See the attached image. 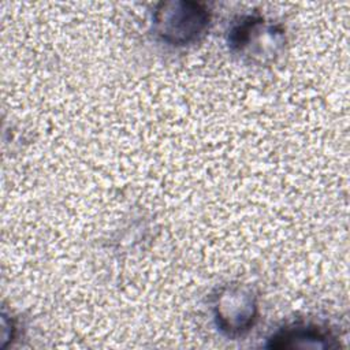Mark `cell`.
I'll use <instances>...</instances> for the list:
<instances>
[{
  "mask_svg": "<svg viewBox=\"0 0 350 350\" xmlns=\"http://www.w3.org/2000/svg\"><path fill=\"white\" fill-rule=\"evenodd\" d=\"M227 44L242 60L262 66L280 56L286 45V31L280 23L258 14H247L231 25Z\"/></svg>",
  "mask_w": 350,
  "mask_h": 350,
  "instance_id": "obj_1",
  "label": "cell"
},
{
  "mask_svg": "<svg viewBox=\"0 0 350 350\" xmlns=\"http://www.w3.org/2000/svg\"><path fill=\"white\" fill-rule=\"evenodd\" d=\"M211 22L212 12L200 1H161L152 12L154 34L172 46H186L200 41L209 30Z\"/></svg>",
  "mask_w": 350,
  "mask_h": 350,
  "instance_id": "obj_2",
  "label": "cell"
},
{
  "mask_svg": "<svg viewBox=\"0 0 350 350\" xmlns=\"http://www.w3.org/2000/svg\"><path fill=\"white\" fill-rule=\"evenodd\" d=\"M211 304L215 325L227 338L243 336L258 320V297L249 284H223L212 294Z\"/></svg>",
  "mask_w": 350,
  "mask_h": 350,
  "instance_id": "obj_3",
  "label": "cell"
},
{
  "mask_svg": "<svg viewBox=\"0 0 350 350\" xmlns=\"http://www.w3.org/2000/svg\"><path fill=\"white\" fill-rule=\"evenodd\" d=\"M338 346L339 342L327 327L304 320L278 328L267 338L265 343V347L275 350L332 349Z\"/></svg>",
  "mask_w": 350,
  "mask_h": 350,
  "instance_id": "obj_4",
  "label": "cell"
}]
</instances>
